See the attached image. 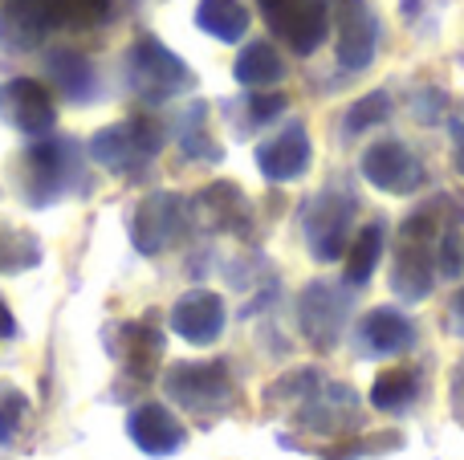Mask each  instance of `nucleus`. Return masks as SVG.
Wrapping results in <instances>:
<instances>
[{"instance_id": "obj_1", "label": "nucleus", "mask_w": 464, "mask_h": 460, "mask_svg": "<svg viewBox=\"0 0 464 460\" xmlns=\"http://www.w3.org/2000/svg\"><path fill=\"white\" fill-rule=\"evenodd\" d=\"M449 225H464V208H457L452 196H432L428 204H420L411 216L400 220L395 228V261H392V290L400 302L416 306L428 302V293L436 290V244Z\"/></svg>"}, {"instance_id": "obj_2", "label": "nucleus", "mask_w": 464, "mask_h": 460, "mask_svg": "<svg viewBox=\"0 0 464 460\" xmlns=\"http://www.w3.org/2000/svg\"><path fill=\"white\" fill-rule=\"evenodd\" d=\"M16 184L29 208H53L70 196L90 192V171L82 143L73 135H41L33 147L21 151L16 163Z\"/></svg>"}, {"instance_id": "obj_3", "label": "nucleus", "mask_w": 464, "mask_h": 460, "mask_svg": "<svg viewBox=\"0 0 464 460\" xmlns=\"http://www.w3.org/2000/svg\"><path fill=\"white\" fill-rule=\"evenodd\" d=\"M111 16V0H5L0 45L29 53L57 29H94Z\"/></svg>"}, {"instance_id": "obj_4", "label": "nucleus", "mask_w": 464, "mask_h": 460, "mask_svg": "<svg viewBox=\"0 0 464 460\" xmlns=\"http://www.w3.org/2000/svg\"><path fill=\"white\" fill-rule=\"evenodd\" d=\"M160 383L176 407L196 420H225L237 407V383L225 359H179L160 371Z\"/></svg>"}, {"instance_id": "obj_5", "label": "nucleus", "mask_w": 464, "mask_h": 460, "mask_svg": "<svg viewBox=\"0 0 464 460\" xmlns=\"http://www.w3.org/2000/svg\"><path fill=\"white\" fill-rule=\"evenodd\" d=\"M168 143V127H163L155 114H130L122 122H111V127L94 130L90 135V159L98 168H106L111 176L122 179H143L151 171L155 155Z\"/></svg>"}, {"instance_id": "obj_6", "label": "nucleus", "mask_w": 464, "mask_h": 460, "mask_svg": "<svg viewBox=\"0 0 464 460\" xmlns=\"http://www.w3.org/2000/svg\"><path fill=\"white\" fill-rule=\"evenodd\" d=\"M127 86L139 102L147 106H163L179 94H192L200 86L196 70L176 53L168 49L155 33H139L135 41L127 45Z\"/></svg>"}, {"instance_id": "obj_7", "label": "nucleus", "mask_w": 464, "mask_h": 460, "mask_svg": "<svg viewBox=\"0 0 464 460\" xmlns=\"http://www.w3.org/2000/svg\"><path fill=\"white\" fill-rule=\"evenodd\" d=\"M354 220H359V200L343 184H326L322 192H314L302 204V236L318 265L346 257L354 236Z\"/></svg>"}, {"instance_id": "obj_8", "label": "nucleus", "mask_w": 464, "mask_h": 460, "mask_svg": "<svg viewBox=\"0 0 464 460\" xmlns=\"http://www.w3.org/2000/svg\"><path fill=\"white\" fill-rule=\"evenodd\" d=\"M354 314V285L314 277L297 293V334L318 355H334Z\"/></svg>"}, {"instance_id": "obj_9", "label": "nucleus", "mask_w": 464, "mask_h": 460, "mask_svg": "<svg viewBox=\"0 0 464 460\" xmlns=\"http://www.w3.org/2000/svg\"><path fill=\"white\" fill-rule=\"evenodd\" d=\"M111 355L119 359V388L111 399H122L127 391H147L163 371V350H168V334L155 322V314L139 318V322H122L111 331Z\"/></svg>"}, {"instance_id": "obj_10", "label": "nucleus", "mask_w": 464, "mask_h": 460, "mask_svg": "<svg viewBox=\"0 0 464 460\" xmlns=\"http://www.w3.org/2000/svg\"><path fill=\"white\" fill-rule=\"evenodd\" d=\"M188 220H192L188 216V200L179 192H151L130 212L127 236H130V244H135V253L160 257V253H168L171 244L184 236Z\"/></svg>"}, {"instance_id": "obj_11", "label": "nucleus", "mask_w": 464, "mask_h": 460, "mask_svg": "<svg viewBox=\"0 0 464 460\" xmlns=\"http://www.w3.org/2000/svg\"><path fill=\"white\" fill-rule=\"evenodd\" d=\"M294 428L322 440H338L362 424V396L343 379H326L302 407H294Z\"/></svg>"}, {"instance_id": "obj_12", "label": "nucleus", "mask_w": 464, "mask_h": 460, "mask_svg": "<svg viewBox=\"0 0 464 460\" xmlns=\"http://www.w3.org/2000/svg\"><path fill=\"white\" fill-rule=\"evenodd\" d=\"M359 171L371 187L387 196H411L428 184V168L416 151H411L403 139L387 135V139H375V143L362 151L359 159Z\"/></svg>"}, {"instance_id": "obj_13", "label": "nucleus", "mask_w": 464, "mask_h": 460, "mask_svg": "<svg viewBox=\"0 0 464 460\" xmlns=\"http://www.w3.org/2000/svg\"><path fill=\"white\" fill-rule=\"evenodd\" d=\"M188 208H192V220L204 228V233L237 236V241H253L256 236L253 200H248L245 187L232 184V179H217V184L200 187Z\"/></svg>"}, {"instance_id": "obj_14", "label": "nucleus", "mask_w": 464, "mask_h": 460, "mask_svg": "<svg viewBox=\"0 0 464 460\" xmlns=\"http://www.w3.org/2000/svg\"><path fill=\"white\" fill-rule=\"evenodd\" d=\"M334 16V57L343 70L362 73L371 70L379 53V16L367 0H334L330 5Z\"/></svg>"}, {"instance_id": "obj_15", "label": "nucleus", "mask_w": 464, "mask_h": 460, "mask_svg": "<svg viewBox=\"0 0 464 460\" xmlns=\"http://www.w3.org/2000/svg\"><path fill=\"white\" fill-rule=\"evenodd\" d=\"M127 440L139 448L143 456L163 460V456H179L188 448V428L168 404L160 399H143L127 412Z\"/></svg>"}, {"instance_id": "obj_16", "label": "nucleus", "mask_w": 464, "mask_h": 460, "mask_svg": "<svg viewBox=\"0 0 464 460\" xmlns=\"http://www.w3.org/2000/svg\"><path fill=\"white\" fill-rule=\"evenodd\" d=\"M0 119L13 130L29 139L53 135L57 127V102L37 78H8L0 81Z\"/></svg>"}, {"instance_id": "obj_17", "label": "nucleus", "mask_w": 464, "mask_h": 460, "mask_svg": "<svg viewBox=\"0 0 464 460\" xmlns=\"http://www.w3.org/2000/svg\"><path fill=\"white\" fill-rule=\"evenodd\" d=\"M168 326L188 347H212V342H220V334H225V326H228V306L217 290H200V285H196V290L176 298V306H171V314H168Z\"/></svg>"}, {"instance_id": "obj_18", "label": "nucleus", "mask_w": 464, "mask_h": 460, "mask_svg": "<svg viewBox=\"0 0 464 460\" xmlns=\"http://www.w3.org/2000/svg\"><path fill=\"white\" fill-rule=\"evenodd\" d=\"M330 5L334 0H281L265 21L297 57H310L330 33Z\"/></svg>"}, {"instance_id": "obj_19", "label": "nucleus", "mask_w": 464, "mask_h": 460, "mask_svg": "<svg viewBox=\"0 0 464 460\" xmlns=\"http://www.w3.org/2000/svg\"><path fill=\"white\" fill-rule=\"evenodd\" d=\"M420 339L411 314H403L400 306H371L359 318V331H354V350L359 359H395L403 350H411Z\"/></svg>"}, {"instance_id": "obj_20", "label": "nucleus", "mask_w": 464, "mask_h": 460, "mask_svg": "<svg viewBox=\"0 0 464 460\" xmlns=\"http://www.w3.org/2000/svg\"><path fill=\"white\" fill-rule=\"evenodd\" d=\"M310 163H314V143L302 119L285 122L277 135L256 147V171L269 184H294V179H302L310 171Z\"/></svg>"}, {"instance_id": "obj_21", "label": "nucleus", "mask_w": 464, "mask_h": 460, "mask_svg": "<svg viewBox=\"0 0 464 460\" xmlns=\"http://www.w3.org/2000/svg\"><path fill=\"white\" fill-rule=\"evenodd\" d=\"M45 73L62 90V98H70L73 106H86L98 98V65L86 53L53 49V53H45Z\"/></svg>"}, {"instance_id": "obj_22", "label": "nucleus", "mask_w": 464, "mask_h": 460, "mask_svg": "<svg viewBox=\"0 0 464 460\" xmlns=\"http://www.w3.org/2000/svg\"><path fill=\"white\" fill-rule=\"evenodd\" d=\"M420 391H424V367L400 363V367H387V371L375 375V383H371V391H367V404L375 407V412L400 416L416 404Z\"/></svg>"}, {"instance_id": "obj_23", "label": "nucleus", "mask_w": 464, "mask_h": 460, "mask_svg": "<svg viewBox=\"0 0 464 460\" xmlns=\"http://www.w3.org/2000/svg\"><path fill=\"white\" fill-rule=\"evenodd\" d=\"M383 249H387V225L383 220L362 225L359 233L351 236V249H346V257H343V282L354 285V290H362V285L375 277L379 261H383Z\"/></svg>"}, {"instance_id": "obj_24", "label": "nucleus", "mask_w": 464, "mask_h": 460, "mask_svg": "<svg viewBox=\"0 0 464 460\" xmlns=\"http://www.w3.org/2000/svg\"><path fill=\"white\" fill-rule=\"evenodd\" d=\"M232 78L248 90H269L285 78V57L269 45V41H248L232 62Z\"/></svg>"}, {"instance_id": "obj_25", "label": "nucleus", "mask_w": 464, "mask_h": 460, "mask_svg": "<svg viewBox=\"0 0 464 460\" xmlns=\"http://www.w3.org/2000/svg\"><path fill=\"white\" fill-rule=\"evenodd\" d=\"M176 143H179V151H184L188 159H200V163H220L225 159V147H220L217 139H212V130H208V102H204V98L188 102V110L179 114Z\"/></svg>"}, {"instance_id": "obj_26", "label": "nucleus", "mask_w": 464, "mask_h": 460, "mask_svg": "<svg viewBox=\"0 0 464 460\" xmlns=\"http://www.w3.org/2000/svg\"><path fill=\"white\" fill-rule=\"evenodd\" d=\"M326 379L330 375L322 371V367H294V371H285L281 379H273L269 388H265L261 404L269 407V412H294V407H302Z\"/></svg>"}, {"instance_id": "obj_27", "label": "nucleus", "mask_w": 464, "mask_h": 460, "mask_svg": "<svg viewBox=\"0 0 464 460\" xmlns=\"http://www.w3.org/2000/svg\"><path fill=\"white\" fill-rule=\"evenodd\" d=\"M196 24H200L208 37L232 45V41H240L248 33L253 16H248L245 0H200V5H196Z\"/></svg>"}, {"instance_id": "obj_28", "label": "nucleus", "mask_w": 464, "mask_h": 460, "mask_svg": "<svg viewBox=\"0 0 464 460\" xmlns=\"http://www.w3.org/2000/svg\"><path fill=\"white\" fill-rule=\"evenodd\" d=\"M41 257H45V253H41L37 233H29V228L0 216V277L29 273V269L41 265Z\"/></svg>"}, {"instance_id": "obj_29", "label": "nucleus", "mask_w": 464, "mask_h": 460, "mask_svg": "<svg viewBox=\"0 0 464 460\" xmlns=\"http://www.w3.org/2000/svg\"><path fill=\"white\" fill-rule=\"evenodd\" d=\"M403 448V432L400 428H383V432H362V436L351 440H338V445L322 448V460H379V456H392Z\"/></svg>"}, {"instance_id": "obj_30", "label": "nucleus", "mask_w": 464, "mask_h": 460, "mask_svg": "<svg viewBox=\"0 0 464 460\" xmlns=\"http://www.w3.org/2000/svg\"><path fill=\"white\" fill-rule=\"evenodd\" d=\"M29 424H33V399L16 383H5L0 388V448H13Z\"/></svg>"}, {"instance_id": "obj_31", "label": "nucleus", "mask_w": 464, "mask_h": 460, "mask_svg": "<svg viewBox=\"0 0 464 460\" xmlns=\"http://www.w3.org/2000/svg\"><path fill=\"white\" fill-rule=\"evenodd\" d=\"M392 94L387 90H371V94H362L359 102H351V110H346L343 127H346V139L362 135V130H375L383 127V122H392Z\"/></svg>"}, {"instance_id": "obj_32", "label": "nucleus", "mask_w": 464, "mask_h": 460, "mask_svg": "<svg viewBox=\"0 0 464 460\" xmlns=\"http://www.w3.org/2000/svg\"><path fill=\"white\" fill-rule=\"evenodd\" d=\"M436 269H440V277H449V282H457L464 273V225H449L440 233V244H436Z\"/></svg>"}, {"instance_id": "obj_33", "label": "nucleus", "mask_w": 464, "mask_h": 460, "mask_svg": "<svg viewBox=\"0 0 464 460\" xmlns=\"http://www.w3.org/2000/svg\"><path fill=\"white\" fill-rule=\"evenodd\" d=\"M289 110V98L277 94V90H253L245 94V122L248 127H265V122L281 119Z\"/></svg>"}, {"instance_id": "obj_34", "label": "nucleus", "mask_w": 464, "mask_h": 460, "mask_svg": "<svg viewBox=\"0 0 464 460\" xmlns=\"http://www.w3.org/2000/svg\"><path fill=\"white\" fill-rule=\"evenodd\" d=\"M444 110H449V94H444L440 86H428V90L411 94V114H416V122H424V127H436V122L444 119Z\"/></svg>"}, {"instance_id": "obj_35", "label": "nucleus", "mask_w": 464, "mask_h": 460, "mask_svg": "<svg viewBox=\"0 0 464 460\" xmlns=\"http://www.w3.org/2000/svg\"><path fill=\"white\" fill-rule=\"evenodd\" d=\"M449 331L457 334V339H464V285L452 293V302H449Z\"/></svg>"}, {"instance_id": "obj_36", "label": "nucleus", "mask_w": 464, "mask_h": 460, "mask_svg": "<svg viewBox=\"0 0 464 460\" xmlns=\"http://www.w3.org/2000/svg\"><path fill=\"white\" fill-rule=\"evenodd\" d=\"M449 130H452V168H457V176L464 179V122H449Z\"/></svg>"}, {"instance_id": "obj_37", "label": "nucleus", "mask_w": 464, "mask_h": 460, "mask_svg": "<svg viewBox=\"0 0 464 460\" xmlns=\"http://www.w3.org/2000/svg\"><path fill=\"white\" fill-rule=\"evenodd\" d=\"M449 383H452V404H457V412H460V407H464V359H460L457 367H452Z\"/></svg>"}, {"instance_id": "obj_38", "label": "nucleus", "mask_w": 464, "mask_h": 460, "mask_svg": "<svg viewBox=\"0 0 464 460\" xmlns=\"http://www.w3.org/2000/svg\"><path fill=\"white\" fill-rule=\"evenodd\" d=\"M0 339H16V318H13V310H8V302L0 298Z\"/></svg>"}, {"instance_id": "obj_39", "label": "nucleus", "mask_w": 464, "mask_h": 460, "mask_svg": "<svg viewBox=\"0 0 464 460\" xmlns=\"http://www.w3.org/2000/svg\"><path fill=\"white\" fill-rule=\"evenodd\" d=\"M256 5H261V13H265V16H269V13H273V8H277V5H281V0H256Z\"/></svg>"}, {"instance_id": "obj_40", "label": "nucleus", "mask_w": 464, "mask_h": 460, "mask_svg": "<svg viewBox=\"0 0 464 460\" xmlns=\"http://www.w3.org/2000/svg\"><path fill=\"white\" fill-rule=\"evenodd\" d=\"M0 5H5V0H0Z\"/></svg>"}]
</instances>
